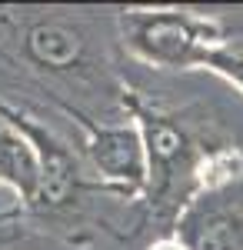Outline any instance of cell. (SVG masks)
Returning <instances> with one entry per match:
<instances>
[{
	"instance_id": "1",
	"label": "cell",
	"mask_w": 243,
	"mask_h": 250,
	"mask_svg": "<svg viewBox=\"0 0 243 250\" xmlns=\"http://www.w3.org/2000/svg\"><path fill=\"white\" fill-rule=\"evenodd\" d=\"M120 40L133 57L157 70H197L226 43V27L183 7H130L117 14Z\"/></svg>"
},
{
	"instance_id": "2",
	"label": "cell",
	"mask_w": 243,
	"mask_h": 250,
	"mask_svg": "<svg viewBox=\"0 0 243 250\" xmlns=\"http://www.w3.org/2000/svg\"><path fill=\"white\" fill-rule=\"evenodd\" d=\"M130 117L137 120L143 144H147V160H150V204L160 213H180L187 210V204L197 197V173L200 164L210 150H203L190 130L177 117L157 114L143 104H137L127 97Z\"/></svg>"
},
{
	"instance_id": "3",
	"label": "cell",
	"mask_w": 243,
	"mask_h": 250,
	"mask_svg": "<svg viewBox=\"0 0 243 250\" xmlns=\"http://www.w3.org/2000/svg\"><path fill=\"white\" fill-rule=\"evenodd\" d=\"M10 27V43L20 50V57L34 63V70L50 74L57 80L87 83L103 67L97 60L94 34L63 14H40V17H0Z\"/></svg>"
},
{
	"instance_id": "4",
	"label": "cell",
	"mask_w": 243,
	"mask_h": 250,
	"mask_svg": "<svg viewBox=\"0 0 243 250\" xmlns=\"http://www.w3.org/2000/svg\"><path fill=\"white\" fill-rule=\"evenodd\" d=\"M70 117H77V124L87 134V157L94 164L97 177L127 197L147 193L150 160L137 120L127 117L120 124H90V117L77 114V110H70Z\"/></svg>"
},
{
	"instance_id": "5",
	"label": "cell",
	"mask_w": 243,
	"mask_h": 250,
	"mask_svg": "<svg viewBox=\"0 0 243 250\" xmlns=\"http://www.w3.org/2000/svg\"><path fill=\"white\" fill-rule=\"evenodd\" d=\"M0 184L20 204H37L43 184V160L34 144V120L10 107L0 114Z\"/></svg>"
},
{
	"instance_id": "6",
	"label": "cell",
	"mask_w": 243,
	"mask_h": 250,
	"mask_svg": "<svg viewBox=\"0 0 243 250\" xmlns=\"http://www.w3.org/2000/svg\"><path fill=\"white\" fill-rule=\"evenodd\" d=\"M177 237L190 250H243V207L217 193H200L177 217Z\"/></svg>"
},
{
	"instance_id": "7",
	"label": "cell",
	"mask_w": 243,
	"mask_h": 250,
	"mask_svg": "<svg viewBox=\"0 0 243 250\" xmlns=\"http://www.w3.org/2000/svg\"><path fill=\"white\" fill-rule=\"evenodd\" d=\"M206 70L220 74L226 83H233V87L243 94V50H233V47L217 50V54L210 57V63H206Z\"/></svg>"
},
{
	"instance_id": "8",
	"label": "cell",
	"mask_w": 243,
	"mask_h": 250,
	"mask_svg": "<svg viewBox=\"0 0 243 250\" xmlns=\"http://www.w3.org/2000/svg\"><path fill=\"white\" fill-rule=\"evenodd\" d=\"M147 250H190V247L177 237V233H163V237H157Z\"/></svg>"
},
{
	"instance_id": "9",
	"label": "cell",
	"mask_w": 243,
	"mask_h": 250,
	"mask_svg": "<svg viewBox=\"0 0 243 250\" xmlns=\"http://www.w3.org/2000/svg\"><path fill=\"white\" fill-rule=\"evenodd\" d=\"M17 207H20V200H17V197H14L10 190H7L3 184H0V220H3V217H10V213L17 210Z\"/></svg>"
},
{
	"instance_id": "10",
	"label": "cell",
	"mask_w": 243,
	"mask_h": 250,
	"mask_svg": "<svg viewBox=\"0 0 243 250\" xmlns=\"http://www.w3.org/2000/svg\"><path fill=\"white\" fill-rule=\"evenodd\" d=\"M7 110H10V104H7V100H0V114H7Z\"/></svg>"
}]
</instances>
